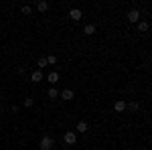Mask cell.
<instances>
[{
	"mask_svg": "<svg viewBox=\"0 0 152 150\" xmlns=\"http://www.w3.org/2000/svg\"><path fill=\"white\" fill-rule=\"evenodd\" d=\"M114 108H116V112H124V110H126V104H124L122 100H118V102H116V105H114Z\"/></svg>",
	"mask_w": 152,
	"mask_h": 150,
	"instance_id": "9c48e42d",
	"label": "cell"
},
{
	"mask_svg": "<svg viewBox=\"0 0 152 150\" xmlns=\"http://www.w3.org/2000/svg\"><path fill=\"white\" fill-rule=\"evenodd\" d=\"M33 97H24V108H33Z\"/></svg>",
	"mask_w": 152,
	"mask_h": 150,
	"instance_id": "5bb4252c",
	"label": "cell"
},
{
	"mask_svg": "<svg viewBox=\"0 0 152 150\" xmlns=\"http://www.w3.org/2000/svg\"><path fill=\"white\" fill-rule=\"evenodd\" d=\"M53 148V138L51 136H43L41 140V150H51Z\"/></svg>",
	"mask_w": 152,
	"mask_h": 150,
	"instance_id": "6da1fadb",
	"label": "cell"
},
{
	"mask_svg": "<svg viewBox=\"0 0 152 150\" xmlns=\"http://www.w3.org/2000/svg\"><path fill=\"white\" fill-rule=\"evenodd\" d=\"M73 97H75V93L71 91V89H63L61 91V100H65V102H71Z\"/></svg>",
	"mask_w": 152,
	"mask_h": 150,
	"instance_id": "5b68a950",
	"label": "cell"
},
{
	"mask_svg": "<svg viewBox=\"0 0 152 150\" xmlns=\"http://www.w3.org/2000/svg\"><path fill=\"white\" fill-rule=\"evenodd\" d=\"M55 63H57V57H53V55L47 57V65H55Z\"/></svg>",
	"mask_w": 152,
	"mask_h": 150,
	"instance_id": "2e32d148",
	"label": "cell"
},
{
	"mask_svg": "<svg viewBox=\"0 0 152 150\" xmlns=\"http://www.w3.org/2000/svg\"><path fill=\"white\" fill-rule=\"evenodd\" d=\"M69 16L75 20V23H77V20H81L83 14H81V10H79V8H71V10H69Z\"/></svg>",
	"mask_w": 152,
	"mask_h": 150,
	"instance_id": "277c9868",
	"label": "cell"
},
{
	"mask_svg": "<svg viewBox=\"0 0 152 150\" xmlns=\"http://www.w3.org/2000/svg\"><path fill=\"white\" fill-rule=\"evenodd\" d=\"M75 130H77V132H79V134H83V132H87V122H79V124H77V128H75Z\"/></svg>",
	"mask_w": 152,
	"mask_h": 150,
	"instance_id": "ba28073f",
	"label": "cell"
},
{
	"mask_svg": "<svg viewBox=\"0 0 152 150\" xmlns=\"http://www.w3.org/2000/svg\"><path fill=\"white\" fill-rule=\"evenodd\" d=\"M31 79L35 81V83H39V81H43V71H35V73L31 75Z\"/></svg>",
	"mask_w": 152,
	"mask_h": 150,
	"instance_id": "8992f818",
	"label": "cell"
},
{
	"mask_svg": "<svg viewBox=\"0 0 152 150\" xmlns=\"http://www.w3.org/2000/svg\"><path fill=\"white\" fill-rule=\"evenodd\" d=\"M63 140H65V144H75V140H77V134H75V132H65Z\"/></svg>",
	"mask_w": 152,
	"mask_h": 150,
	"instance_id": "7a4b0ae2",
	"label": "cell"
},
{
	"mask_svg": "<svg viewBox=\"0 0 152 150\" xmlns=\"http://www.w3.org/2000/svg\"><path fill=\"white\" fill-rule=\"evenodd\" d=\"M49 97H51V100H57V97H59V91L55 89V87H51V89H49Z\"/></svg>",
	"mask_w": 152,
	"mask_h": 150,
	"instance_id": "8fae6325",
	"label": "cell"
},
{
	"mask_svg": "<svg viewBox=\"0 0 152 150\" xmlns=\"http://www.w3.org/2000/svg\"><path fill=\"white\" fill-rule=\"evenodd\" d=\"M0 116H2V112H0Z\"/></svg>",
	"mask_w": 152,
	"mask_h": 150,
	"instance_id": "d6986e66",
	"label": "cell"
},
{
	"mask_svg": "<svg viewBox=\"0 0 152 150\" xmlns=\"http://www.w3.org/2000/svg\"><path fill=\"white\" fill-rule=\"evenodd\" d=\"M47 79H49V83H57V81H59V73H57V71L49 73V77H47Z\"/></svg>",
	"mask_w": 152,
	"mask_h": 150,
	"instance_id": "52a82bcc",
	"label": "cell"
},
{
	"mask_svg": "<svg viewBox=\"0 0 152 150\" xmlns=\"http://www.w3.org/2000/svg\"><path fill=\"white\" fill-rule=\"evenodd\" d=\"M20 10H23V14H31V12H33V8H31L28 4H24V6L20 8Z\"/></svg>",
	"mask_w": 152,
	"mask_h": 150,
	"instance_id": "9a60e30c",
	"label": "cell"
},
{
	"mask_svg": "<svg viewBox=\"0 0 152 150\" xmlns=\"http://www.w3.org/2000/svg\"><path fill=\"white\" fill-rule=\"evenodd\" d=\"M37 65H39V67H41V69H43V67H45V65H47V59H45V57H41V59H39V63H37Z\"/></svg>",
	"mask_w": 152,
	"mask_h": 150,
	"instance_id": "e0dca14e",
	"label": "cell"
},
{
	"mask_svg": "<svg viewBox=\"0 0 152 150\" xmlns=\"http://www.w3.org/2000/svg\"><path fill=\"white\" fill-rule=\"evenodd\" d=\"M37 8H39L41 12H45L49 8V2H39V4H37Z\"/></svg>",
	"mask_w": 152,
	"mask_h": 150,
	"instance_id": "4fadbf2b",
	"label": "cell"
},
{
	"mask_svg": "<svg viewBox=\"0 0 152 150\" xmlns=\"http://www.w3.org/2000/svg\"><path fill=\"white\" fill-rule=\"evenodd\" d=\"M83 33H85V35H94V33H95V26H94V24H87V26L83 29Z\"/></svg>",
	"mask_w": 152,
	"mask_h": 150,
	"instance_id": "30bf717a",
	"label": "cell"
},
{
	"mask_svg": "<svg viewBox=\"0 0 152 150\" xmlns=\"http://www.w3.org/2000/svg\"><path fill=\"white\" fill-rule=\"evenodd\" d=\"M128 20L130 23H138V20H140V10H136V8L130 10L128 12Z\"/></svg>",
	"mask_w": 152,
	"mask_h": 150,
	"instance_id": "3957f363",
	"label": "cell"
},
{
	"mask_svg": "<svg viewBox=\"0 0 152 150\" xmlns=\"http://www.w3.org/2000/svg\"><path fill=\"white\" fill-rule=\"evenodd\" d=\"M0 130H2V126H0Z\"/></svg>",
	"mask_w": 152,
	"mask_h": 150,
	"instance_id": "ac0fdd59",
	"label": "cell"
},
{
	"mask_svg": "<svg viewBox=\"0 0 152 150\" xmlns=\"http://www.w3.org/2000/svg\"><path fill=\"white\" fill-rule=\"evenodd\" d=\"M138 31H140V33H146V31H148V23H144V20L138 23Z\"/></svg>",
	"mask_w": 152,
	"mask_h": 150,
	"instance_id": "7c38bea8",
	"label": "cell"
}]
</instances>
